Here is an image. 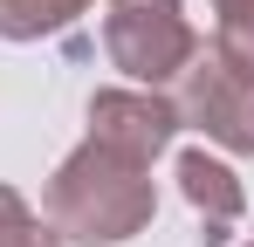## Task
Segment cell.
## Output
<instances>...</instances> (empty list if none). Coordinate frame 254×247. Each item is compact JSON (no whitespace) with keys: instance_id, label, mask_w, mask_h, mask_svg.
Wrapping results in <instances>:
<instances>
[{"instance_id":"6","label":"cell","mask_w":254,"mask_h":247,"mask_svg":"<svg viewBox=\"0 0 254 247\" xmlns=\"http://www.w3.org/2000/svg\"><path fill=\"white\" fill-rule=\"evenodd\" d=\"M89 0H0V35L7 41H42L55 28H69Z\"/></svg>"},{"instance_id":"7","label":"cell","mask_w":254,"mask_h":247,"mask_svg":"<svg viewBox=\"0 0 254 247\" xmlns=\"http://www.w3.org/2000/svg\"><path fill=\"white\" fill-rule=\"evenodd\" d=\"M213 48L227 55V62H241L254 69V0H213Z\"/></svg>"},{"instance_id":"2","label":"cell","mask_w":254,"mask_h":247,"mask_svg":"<svg viewBox=\"0 0 254 247\" xmlns=\"http://www.w3.org/2000/svg\"><path fill=\"white\" fill-rule=\"evenodd\" d=\"M103 48L130 82H172L192 62V21L179 14V0H103Z\"/></svg>"},{"instance_id":"4","label":"cell","mask_w":254,"mask_h":247,"mask_svg":"<svg viewBox=\"0 0 254 247\" xmlns=\"http://www.w3.org/2000/svg\"><path fill=\"white\" fill-rule=\"evenodd\" d=\"M172 130H179L172 96H151V89H96L89 96V144H103L130 165H151L172 144Z\"/></svg>"},{"instance_id":"1","label":"cell","mask_w":254,"mask_h":247,"mask_svg":"<svg viewBox=\"0 0 254 247\" xmlns=\"http://www.w3.org/2000/svg\"><path fill=\"white\" fill-rule=\"evenodd\" d=\"M158 213L151 192V165H130L103 144H83L55 165L48 179V227L62 241H89V247H117L130 234H144Z\"/></svg>"},{"instance_id":"8","label":"cell","mask_w":254,"mask_h":247,"mask_svg":"<svg viewBox=\"0 0 254 247\" xmlns=\"http://www.w3.org/2000/svg\"><path fill=\"white\" fill-rule=\"evenodd\" d=\"M0 247H62V234L42 227L14 185H0Z\"/></svg>"},{"instance_id":"3","label":"cell","mask_w":254,"mask_h":247,"mask_svg":"<svg viewBox=\"0 0 254 247\" xmlns=\"http://www.w3.org/2000/svg\"><path fill=\"white\" fill-rule=\"evenodd\" d=\"M172 82H179V96H172L179 124L206 130L227 151H254V69L227 62L220 48H192V62Z\"/></svg>"},{"instance_id":"5","label":"cell","mask_w":254,"mask_h":247,"mask_svg":"<svg viewBox=\"0 0 254 247\" xmlns=\"http://www.w3.org/2000/svg\"><path fill=\"white\" fill-rule=\"evenodd\" d=\"M179 185H186V199L206 213V241H220V234L241 220V206H248L241 179H234L220 158H206V151H186V158H179Z\"/></svg>"}]
</instances>
